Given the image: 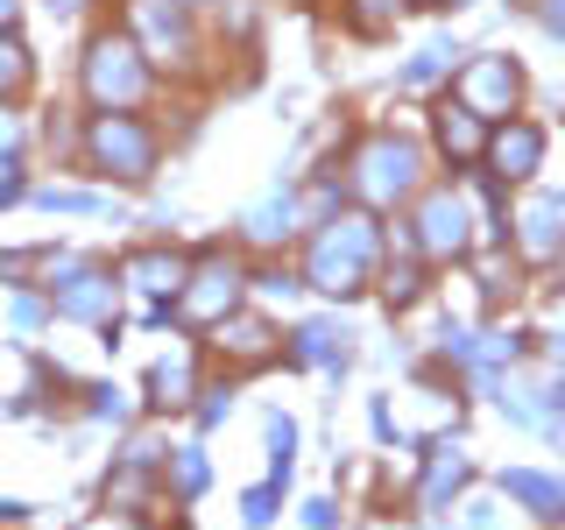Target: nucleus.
I'll return each mask as SVG.
<instances>
[{"label":"nucleus","mask_w":565,"mask_h":530,"mask_svg":"<svg viewBox=\"0 0 565 530\" xmlns=\"http://www.w3.org/2000/svg\"><path fill=\"white\" fill-rule=\"evenodd\" d=\"M375 220H361V212H340V220L326 226V234L311 241V283L318 290H332V297H347V290H361V276H367V262H375Z\"/></svg>","instance_id":"f257e3e1"},{"label":"nucleus","mask_w":565,"mask_h":530,"mask_svg":"<svg viewBox=\"0 0 565 530\" xmlns=\"http://www.w3.org/2000/svg\"><path fill=\"white\" fill-rule=\"evenodd\" d=\"M85 93H93L106 114H128V106L149 93V64H141L135 35H114V29L99 35L93 57H85Z\"/></svg>","instance_id":"f03ea898"},{"label":"nucleus","mask_w":565,"mask_h":530,"mask_svg":"<svg viewBox=\"0 0 565 530\" xmlns=\"http://www.w3.org/2000/svg\"><path fill=\"white\" fill-rule=\"evenodd\" d=\"M353 184H361V199L375 205H396L417 191V149L403 135H375L361 156H353Z\"/></svg>","instance_id":"7ed1b4c3"},{"label":"nucleus","mask_w":565,"mask_h":530,"mask_svg":"<svg viewBox=\"0 0 565 530\" xmlns=\"http://www.w3.org/2000/svg\"><path fill=\"white\" fill-rule=\"evenodd\" d=\"M85 149H93V163L106 177H149L156 170V135L128 114H99L93 135H85Z\"/></svg>","instance_id":"20e7f679"},{"label":"nucleus","mask_w":565,"mask_h":530,"mask_svg":"<svg viewBox=\"0 0 565 530\" xmlns=\"http://www.w3.org/2000/svg\"><path fill=\"white\" fill-rule=\"evenodd\" d=\"M516 93H523V71L509 57H473L467 71H459V106L481 120H502L516 114Z\"/></svg>","instance_id":"39448f33"},{"label":"nucleus","mask_w":565,"mask_h":530,"mask_svg":"<svg viewBox=\"0 0 565 530\" xmlns=\"http://www.w3.org/2000/svg\"><path fill=\"white\" fill-rule=\"evenodd\" d=\"M467 199L459 191H431L417 212V255H431V262H452V255H467Z\"/></svg>","instance_id":"423d86ee"},{"label":"nucleus","mask_w":565,"mask_h":530,"mask_svg":"<svg viewBox=\"0 0 565 530\" xmlns=\"http://www.w3.org/2000/svg\"><path fill=\"white\" fill-rule=\"evenodd\" d=\"M241 297V269L234 262H205L199 276H191V290H177V318H191V326H205V318H226Z\"/></svg>","instance_id":"0eeeda50"},{"label":"nucleus","mask_w":565,"mask_h":530,"mask_svg":"<svg viewBox=\"0 0 565 530\" xmlns=\"http://www.w3.org/2000/svg\"><path fill=\"white\" fill-rule=\"evenodd\" d=\"M135 29L149 35L156 64H184V57H191V35H184V14H177V0H135Z\"/></svg>","instance_id":"6e6552de"},{"label":"nucleus","mask_w":565,"mask_h":530,"mask_svg":"<svg viewBox=\"0 0 565 530\" xmlns=\"http://www.w3.org/2000/svg\"><path fill=\"white\" fill-rule=\"evenodd\" d=\"M488 163H494V177H530V170L544 163V128L509 120L502 135H488Z\"/></svg>","instance_id":"1a4fd4ad"},{"label":"nucleus","mask_w":565,"mask_h":530,"mask_svg":"<svg viewBox=\"0 0 565 530\" xmlns=\"http://www.w3.org/2000/svg\"><path fill=\"white\" fill-rule=\"evenodd\" d=\"M516 226H523V255H558L565 247V199H552V191H544V199H530L523 212H516Z\"/></svg>","instance_id":"9d476101"},{"label":"nucleus","mask_w":565,"mask_h":530,"mask_svg":"<svg viewBox=\"0 0 565 530\" xmlns=\"http://www.w3.org/2000/svg\"><path fill=\"white\" fill-rule=\"evenodd\" d=\"M438 149H446L452 163H473V156H488V120L446 99V106H438Z\"/></svg>","instance_id":"9b49d317"},{"label":"nucleus","mask_w":565,"mask_h":530,"mask_svg":"<svg viewBox=\"0 0 565 530\" xmlns=\"http://www.w3.org/2000/svg\"><path fill=\"white\" fill-rule=\"evenodd\" d=\"M64 318H114V276L106 269H71V283L57 290Z\"/></svg>","instance_id":"f8f14e48"},{"label":"nucleus","mask_w":565,"mask_h":530,"mask_svg":"<svg viewBox=\"0 0 565 530\" xmlns=\"http://www.w3.org/2000/svg\"><path fill=\"white\" fill-rule=\"evenodd\" d=\"M502 495H516V502H530V517H565V481H552V474H502Z\"/></svg>","instance_id":"ddd939ff"},{"label":"nucleus","mask_w":565,"mask_h":530,"mask_svg":"<svg viewBox=\"0 0 565 530\" xmlns=\"http://www.w3.org/2000/svg\"><path fill=\"white\" fill-rule=\"evenodd\" d=\"M269 340H276V332L262 326V318H220V353H234V361H247V368L276 353Z\"/></svg>","instance_id":"4468645a"},{"label":"nucleus","mask_w":565,"mask_h":530,"mask_svg":"<svg viewBox=\"0 0 565 530\" xmlns=\"http://www.w3.org/2000/svg\"><path fill=\"white\" fill-rule=\"evenodd\" d=\"M120 276H128L135 290L163 297V290H177V283H184V262H177V255H163V247H149V255H135V262H128Z\"/></svg>","instance_id":"2eb2a0df"},{"label":"nucleus","mask_w":565,"mask_h":530,"mask_svg":"<svg viewBox=\"0 0 565 530\" xmlns=\"http://www.w3.org/2000/svg\"><path fill=\"white\" fill-rule=\"evenodd\" d=\"M297 234V205L290 199H262L247 212V241H290Z\"/></svg>","instance_id":"dca6fc26"},{"label":"nucleus","mask_w":565,"mask_h":530,"mask_svg":"<svg viewBox=\"0 0 565 530\" xmlns=\"http://www.w3.org/2000/svg\"><path fill=\"white\" fill-rule=\"evenodd\" d=\"M149 389H156V403H184L191 396V361L184 353H163V361L149 368Z\"/></svg>","instance_id":"f3484780"},{"label":"nucleus","mask_w":565,"mask_h":530,"mask_svg":"<svg viewBox=\"0 0 565 530\" xmlns=\"http://www.w3.org/2000/svg\"><path fill=\"white\" fill-rule=\"evenodd\" d=\"M382 297H388V305H417V297H424V276L411 269V262H388V276H382Z\"/></svg>","instance_id":"a211bd4d"},{"label":"nucleus","mask_w":565,"mask_h":530,"mask_svg":"<svg viewBox=\"0 0 565 530\" xmlns=\"http://www.w3.org/2000/svg\"><path fill=\"white\" fill-rule=\"evenodd\" d=\"M297 361H347V347L332 340V326H305L297 332Z\"/></svg>","instance_id":"6ab92c4d"},{"label":"nucleus","mask_w":565,"mask_h":530,"mask_svg":"<svg viewBox=\"0 0 565 530\" xmlns=\"http://www.w3.org/2000/svg\"><path fill=\"white\" fill-rule=\"evenodd\" d=\"M459 481H467V459H459V453H438L431 459V481H424V502H438V495L459 488Z\"/></svg>","instance_id":"aec40b11"},{"label":"nucleus","mask_w":565,"mask_h":530,"mask_svg":"<svg viewBox=\"0 0 565 530\" xmlns=\"http://www.w3.org/2000/svg\"><path fill=\"white\" fill-rule=\"evenodd\" d=\"M396 14H403V0H353V29H367V35L388 29Z\"/></svg>","instance_id":"412c9836"},{"label":"nucleus","mask_w":565,"mask_h":530,"mask_svg":"<svg viewBox=\"0 0 565 530\" xmlns=\"http://www.w3.org/2000/svg\"><path fill=\"white\" fill-rule=\"evenodd\" d=\"M22 78H29V57H22V43H14V35H0V93H14Z\"/></svg>","instance_id":"4be33fe9"},{"label":"nucleus","mask_w":565,"mask_h":530,"mask_svg":"<svg viewBox=\"0 0 565 530\" xmlns=\"http://www.w3.org/2000/svg\"><path fill=\"white\" fill-rule=\"evenodd\" d=\"M177 488H184V495L205 488V459H199V453H177Z\"/></svg>","instance_id":"5701e85b"},{"label":"nucleus","mask_w":565,"mask_h":530,"mask_svg":"<svg viewBox=\"0 0 565 530\" xmlns=\"http://www.w3.org/2000/svg\"><path fill=\"white\" fill-rule=\"evenodd\" d=\"M241 517H247V523H269V517H276V481L247 495V502H241Z\"/></svg>","instance_id":"b1692460"},{"label":"nucleus","mask_w":565,"mask_h":530,"mask_svg":"<svg viewBox=\"0 0 565 530\" xmlns=\"http://www.w3.org/2000/svg\"><path fill=\"white\" fill-rule=\"evenodd\" d=\"M438 71H446V50H424V57H417L411 71H403V78H411V85H431Z\"/></svg>","instance_id":"393cba45"},{"label":"nucleus","mask_w":565,"mask_h":530,"mask_svg":"<svg viewBox=\"0 0 565 530\" xmlns=\"http://www.w3.org/2000/svg\"><path fill=\"white\" fill-rule=\"evenodd\" d=\"M481 361L494 368V361H516V332H488L481 340Z\"/></svg>","instance_id":"a878e982"},{"label":"nucleus","mask_w":565,"mask_h":530,"mask_svg":"<svg viewBox=\"0 0 565 530\" xmlns=\"http://www.w3.org/2000/svg\"><path fill=\"white\" fill-rule=\"evenodd\" d=\"M93 411L120 424V417H128V403H120V389H93Z\"/></svg>","instance_id":"bb28decb"},{"label":"nucleus","mask_w":565,"mask_h":530,"mask_svg":"<svg viewBox=\"0 0 565 530\" xmlns=\"http://www.w3.org/2000/svg\"><path fill=\"white\" fill-rule=\"evenodd\" d=\"M305 523H311V530H332V523H340V509L318 495V502H305Z\"/></svg>","instance_id":"cd10ccee"},{"label":"nucleus","mask_w":565,"mask_h":530,"mask_svg":"<svg viewBox=\"0 0 565 530\" xmlns=\"http://www.w3.org/2000/svg\"><path fill=\"white\" fill-rule=\"evenodd\" d=\"M8 199H22V177H14V163H0V205Z\"/></svg>","instance_id":"c85d7f7f"},{"label":"nucleus","mask_w":565,"mask_h":530,"mask_svg":"<svg viewBox=\"0 0 565 530\" xmlns=\"http://www.w3.org/2000/svg\"><path fill=\"white\" fill-rule=\"evenodd\" d=\"M544 22H552V29L565 35V0H544Z\"/></svg>","instance_id":"c756f323"},{"label":"nucleus","mask_w":565,"mask_h":530,"mask_svg":"<svg viewBox=\"0 0 565 530\" xmlns=\"http://www.w3.org/2000/svg\"><path fill=\"white\" fill-rule=\"evenodd\" d=\"M14 14H22V0H0V29H14Z\"/></svg>","instance_id":"7c9ffc66"},{"label":"nucleus","mask_w":565,"mask_h":530,"mask_svg":"<svg viewBox=\"0 0 565 530\" xmlns=\"http://www.w3.org/2000/svg\"><path fill=\"white\" fill-rule=\"evenodd\" d=\"M8 141H14V120H8V114H0V149H8Z\"/></svg>","instance_id":"2f4dec72"},{"label":"nucleus","mask_w":565,"mask_h":530,"mask_svg":"<svg viewBox=\"0 0 565 530\" xmlns=\"http://www.w3.org/2000/svg\"><path fill=\"white\" fill-rule=\"evenodd\" d=\"M57 8H85V0H57Z\"/></svg>","instance_id":"473e14b6"},{"label":"nucleus","mask_w":565,"mask_h":530,"mask_svg":"<svg viewBox=\"0 0 565 530\" xmlns=\"http://www.w3.org/2000/svg\"><path fill=\"white\" fill-rule=\"evenodd\" d=\"M452 8H467V0H452Z\"/></svg>","instance_id":"72a5a7b5"}]
</instances>
